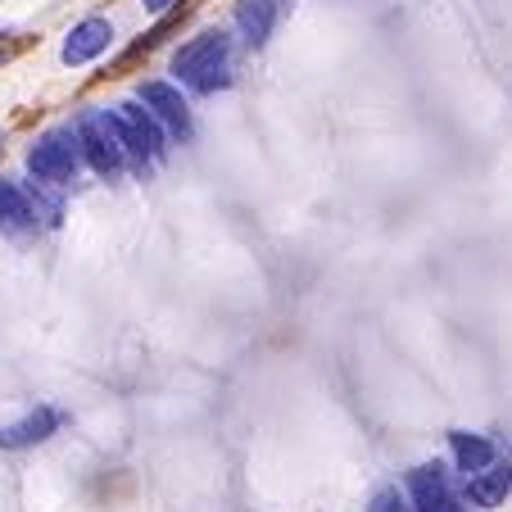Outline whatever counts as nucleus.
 Listing matches in <instances>:
<instances>
[{"instance_id":"7ed1b4c3","label":"nucleus","mask_w":512,"mask_h":512,"mask_svg":"<svg viewBox=\"0 0 512 512\" xmlns=\"http://www.w3.org/2000/svg\"><path fill=\"white\" fill-rule=\"evenodd\" d=\"M78 164H82V150H78V132L73 127H50L28 150V173L46 186H68L73 173H78Z\"/></svg>"},{"instance_id":"f257e3e1","label":"nucleus","mask_w":512,"mask_h":512,"mask_svg":"<svg viewBox=\"0 0 512 512\" xmlns=\"http://www.w3.org/2000/svg\"><path fill=\"white\" fill-rule=\"evenodd\" d=\"M173 73L177 82H186L200 96H213V91L232 87V37L218 28L195 32L191 41L173 50Z\"/></svg>"},{"instance_id":"f03ea898","label":"nucleus","mask_w":512,"mask_h":512,"mask_svg":"<svg viewBox=\"0 0 512 512\" xmlns=\"http://www.w3.org/2000/svg\"><path fill=\"white\" fill-rule=\"evenodd\" d=\"M105 123L118 136L123 155L136 159V164H150V159H159L168 150V132L155 123V114L141 100H118L114 109H105Z\"/></svg>"},{"instance_id":"20e7f679","label":"nucleus","mask_w":512,"mask_h":512,"mask_svg":"<svg viewBox=\"0 0 512 512\" xmlns=\"http://www.w3.org/2000/svg\"><path fill=\"white\" fill-rule=\"evenodd\" d=\"M78 150H82V164L91 168L96 177H114V173H123V164H127V155H123V145H118V136L109 132V123H105V114H87L78 127Z\"/></svg>"},{"instance_id":"ddd939ff","label":"nucleus","mask_w":512,"mask_h":512,"mask_svg":"<svg viewBox=\"0 0 512 512\" xmlns=\"http://www.w3.org/2000/svg\"><path fill=\"white\" fill-rule=\"evenodd\" d=\"M141 5H145V14H168L177 0H141Z\"/></svg>"},{"instance_id":"6e6552de","label":"nucleus","mask_w":512,"mask_h":512,"mask_svg":"<svg viewBox=\"0 0 512 512\" xmlns=\"http://www.w3.org/2000/svg\"><path fill=\"white\" fill-rule=\"evenodd\" d=\"M508 494H512V463H499V458H494L490 467L467 476L463 499L472 503V508H499Z\"/></svg>"},{"instance_id":"2eb2a0df","label":"nucleus","mask_w":512,"mask_h":512,"mask_svg":"<svg viewBox=\"0 0 512 512\" xmlns=\"http://www.w3.org/2000/svg\"><path fill=\"white\" fill-rule=\"evenodd\" d=\"M0 145H5V132H0Z\"/></svg>"},{"instance_id":"423d86ee","label":"nucleus","mask_w":512,"mask_h":512,"mask_svg":"<svg viewBox=\"0 0 512 512\" xmlns=\"http://www.w3.org/2000/svg\"><path fill=\"white\" fill-rule=\"evenodd\" d=\"M109 46H114V23H109L105 14H91V19L68 28L64 46H59V59H64L68 68H87V64H96Z\"/></svg>"},{"instance_id":"9d476101","label":"nucleus","mask_w":512,"mask_h":512,"mask_svg":"<svg viewBox=\"0 0 512 512\" xmlns=\"http://www.w3.org/2000/svg\"><path fill=\"white\" fill-rule=\"evenodd\" d=\"M449 454H454V467L463 476L481 472V467H490L494 458H499V449H494L490 435H476V431H449Z\"/></svg>"},{"instance_id":"9b49d317","label":"nucleus","mask_w":512,"mask_h":512,"mask_svg":"<svg viewBox=\"0 0 512 512\" xmlns=\"http://www.w3.org/2000/svg\"><path fill=\"white\" fill-rule=\"evenodd\" d=\"M232 19L250 46H263L272 37V28H277V0H236Z\"/></svg>"},{"instance_id":"0eeeda50","label":"nucleus","mask_w":512,"mask_h":512,"mask_svg":"<svg viewBox=\"0 0 512 512\" xmlns=\"http://www.w3.org/2000/svg\"><path fill=\"white\" fill-rule=\"evenodd\" d=\"M59 422H64V417H59V408H50V404L28 408L19 422L0 426V449H32V445H46L50 435L59 431Z\"/></svg>"},{"instance_id":"39448f33","label":"nucleus","mask_w":512,"mask_h":512,"mask_svg":"<svg viewBox=\"0 0 512 512\" xmlns=\"http://www.w3.org/2000/svg\"><path fill=\"white\" fill-rule=\"evenodd\" d=\"M136 100L155 114V123L164 127L168 136H177V141L191 136V105H186V96H182L177 82H159V78L141 82V87H136Z\"/></svg>"},{"instance_id":"f8f14e48","label":"nucleus","mask_w":512,"mask_h":512,"mask_svg":"<svg viewBox=\"0 0 512 512\" xmlns=\"http://www.w3.org/2000/svg\"><path fill=\"white\" fill-rule=\"evenodd\" d=\"M368 512H413V508H408V494H399V485H381V490L372 494Z\"/></svg>"},{"instance_id":"1a4fd4ad","label":"nucleus","mask_w":512,"mask_h":512,"mask_svg":"<svg viewBox=\"0 0 512 512\" xmlns=\"http://www.w3.org/2000/svg\"><path fill=\"white\" fill-rule=\"evenodd\" d=\"M37 223V204H32L28 186L14 177H0V227L5 232H28Z\"/></svg>"},{"instance_id":"4468645a","label":"nucleus","mask_w":512,"mask_h":512,"mask_svg":"<svg viewBox=\"0 0 512 512\" xmlns=\"http://www.w3.org/2000/svg\"><path fill=\"white\" fill-rule=\"evenodd\" d=\"M0 59H10V50H5V46H0Z\"/></svg>"}]
</instances>
